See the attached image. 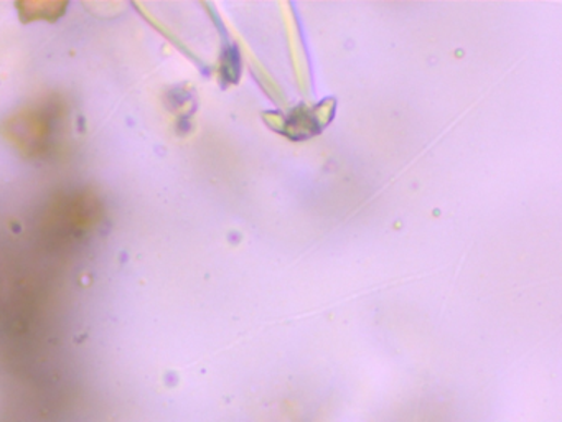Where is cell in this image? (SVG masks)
Returning <instances> with one entry per match:
<instances>
[]
</instances>
